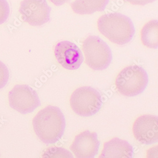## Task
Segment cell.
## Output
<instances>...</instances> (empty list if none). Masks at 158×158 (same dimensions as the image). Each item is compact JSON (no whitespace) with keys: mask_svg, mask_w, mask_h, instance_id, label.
I'll return each mask as SVG.
<instances>
[{"mask_svg":"<svg viewBox=\"0 0 158 158\" xmlns=\"http://www.w3.org/2000/svg\"><path fill=\"white\" fill-rule=\"evenodd\" d=\"M9 76L7 67L0 61V89L7 85L9 79Z\"/></svg>","mask_w":158,"mask_h":158,"instance_id":"9a60e30c","label":"cell"},{"mask_svg":"<svg viewBox=\"0 0 158 158\" xmlns=\"http://www.w3.org/2000/svg\"><path fill=\"white\" fill-rule=\"evenodd\" d=\"M54 53L59 64L68 70L77 69L84 61L80 48L70 41L59 42L55 48Z\"/></svg>","mask_w":158,"mask_h":158,"instance_id":"ba28073f","label":"cell"},{"mask_svg":"<svg viewBox=\"0 0 158 158\" xmlns=\"http://www.w3.org/2000/svg\"><path fill=\"white\" fill-rule=\"evenodd\" d=\"M158 22L152 20L145 25L141 31V40L143 44L149 48H158Z\"/></svg>","mask_w":158,"mask_h":158,"instance_id":"4fadbf2b","label":"cell"},{"mask_svg":"<svg viewBox=\"0 0 158 158\" xmlns=\"http://www.w3.org/2000/svg\"><path fill=\"white\" fill-rule=\"evenodd\" d=\"M149 82L148 74L142 67L131 65L119 73L115 80L118 92L125 97H131L142 93Z\"/></svg>","mask_w":158,"mask_h":158,"instance_id":"3957f363","label":"cell"},{"mask_svg":"<svg viewBox=\"0 0 158 158\" xmlns=\"http://www.w3.org/2000/svg\"><path fill=\"white\" fill-rule=\"evenodd\" d=\"M43 158H74L71 152L68 150L59 147H51L46 150L42 154Z\"/></svg>","mask_w":158,"mask_h":158,"instance_id":"5bb4252c","label":"cell"},{"mask_svg":"<svg viewBox=\"0 0 158 158\" xmlns=\"http://www.w3.org/2000/svg\"><path fill=\"white\" fill-rule=\"evenodd\" d=\"M52 9L46 0H23L20 14L24 22L33 26H40L50 21Z\"/></svg>","mask_w":158,"mask_h":158,"instance_id":"52a82bcc","label":"cell"},{"mask_svg":"<svg viewBox=\"0 0 158 158\" xmlns=\"http://www.w3.org/2000/svg\"><path fill=\"white\" fill-rule=\"evenodd\" d=\"M99 146L97 133L86 130L75 137L70 149L77 158H93L98 154Z\"/></svg>","mask_w":158,"mask_h":158,"instance_id":"30bf717a","label":"cell"},{"mask_svg":"<svg viewBox=\"0 0 158 158\" xmlns=\"http://www.w3.org/2000/svg\"><path fill=\"white\" fill-rule=\"evenodd\" d=\"M10 15V8L6 0H0V25L5 23Z\"/></svg>","mask_w":158,"mask_h":158,"instance_id":"2e32d148","label":"cell"},{"mask_svg":"<svg viewBox=\"0 0 158 158\" xmlns=\"http://www.w3.org/2000/svg\"><path fill=\"white\" fill-rule=\"evenodd\" d=\"M70 104L76 114L83 117H89L99 111L103 102L101 95L98 90L90 86H83L73 93Z\"/></svg>","mask_w":158,"mask_h":158,"instance_id":"5b68a950","label":"cell"},{"mask_svg":"<svg viewBox=\"0 0 158 158\" xmlns=\"http://www.w3.org/2000/svg\"><path fill=\"white\" fill-rule=\"evenodd\" d=\"M109 0H76L71 4L73 11L79 15H90L106 9Z\"/></svg>","mask_w":158,"mask_h":158,"instance_id":"7c38bea8","label":"cell"},{"mask_svg":"<svg viewBox=\"0 0 158 158\" xmlns=\"http://www.w3.org/2000/svg\"><path fill=\"white\" fill-rule=\"evenodd\" d=\"M100 32L109 40L118 45H124L132 40L135 33L130 19L119 13H110L101 17L98 23Z\"/></svg>","mask_w":158,"mask_h":158,"instance_id":"7a4b0ae2","label":"cell"},{"mask_svg":"<svg viewBox=\"0 0 158 158\" xmlns=\"http://www.w3.org/2000/svg\"><path fill=\"white\" fill-rule=\"evenodd\" d=\"M32 124L38 137L44 143L50 144L59 141L64 135L66 120L60 108L48 106L34 117Z\"/></svg>","mask_w":158,"mask_h":158,"instance_id":"6da1fadb","label":"cell"},{"mask_svg":"<svg viewBox=\"0 0 158 158\" xmlns=\"http://www.w3.org/2000/svg\"><path fill=\"white\" fill-rule=\"evenodd\" d=\"M56 6H59L63 5L70 0H50Z\"/></svg>","mask_w":158,"mask_h":158,"instance_id":"ac0fdd59","label":"cell"},{"mask_svg":"<svg viewBox=\"0 0 158 158\" xmlns=\"http://www.w3.org/2000/svg\"><path fill=\"white\" fill-rule=\"evenodd\" d=\"M133 155V147L128 142L114 138L105 143L99 158H131Z\"/></svg>","mask_w":158,"mask_h":158,"instance_id":"8fae6325","label":"cell"},{"mask_svg":"<svg viewBox=\"0 0 158 158\" xmlns=\"http://www.w3.org/2000/svg\"><path fill=\"white\" fill-rule=\"evenodd\" d=\"M11 108L22 114L32 113L41 105L38 94L28 85H16L8 95Z\"/></svg>","mask_w":158,"mask_h":158,"instance_id":"8992f818","label":"cell"},{"mask_svg":"<svg viewBox=\"0 0 158 158\" xmlns=\"http://www.w3.org/2000/svg\"><path fill=\"white\" fill-rule=\"evenodd\" d=\"M85 62L95 70H105L112 60V52L108 45L99 37L90 36L83 43Z\"/></svg>","mask_w":158,"mask_h":158,"instance_id":"277c9868","label":"cell"},{"mask_svg":"<svg viewBox=\"0 0 158 158\" xmlns=\"http://www.w3.org/2000/svg\"><path fill=\"white\" fill-rule=\"evenodd\" d=\"M133 5H145L148 3H152L156 0H125Z\"/></svg>","mask_w":158,"mask_h":158,"instance_id":"e0dca14e","label":"cell"},{"mask_svg":"<svg viewBox=\"0 0 158 158\" xmlns=\"http://www.w3.org/2000/svg\"><path fill=\"white\" fill-rule=\"evenodd\" d=\"M132 131L136 139L144 144L150 145L158 141V118L152 115L138 117L133 125Z\"/></svg>","mask_w":158,"mask_h":158,"instance_id":"9c48e42d","label":"cell"}]
</instances>
